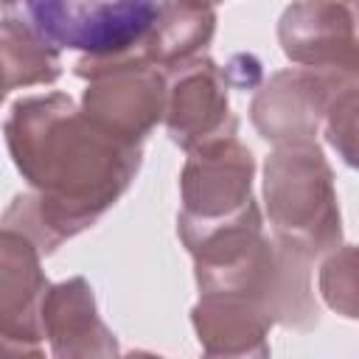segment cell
Listing matches in <instances>:
<instances>
[{
	"instance_id": "8fae6325",
	"label": "cell",
	"mask_w": 359,
	"mask_h": 359,
	"mask_svg": "<svg viewBox=\"0 0 359 359\" xmlns=\"http://www.w3.org/2000/svg\"><path fill=\"white\" fill-rule=\"evenodd\" d=\"M42 331L50 359H121L118 339L98 317L87 278L53 283L42 303Z\"/></svg>"
},
{
	"instance_id": "e0dca14e",
	"label": "cell",
	"mask_w": 359,
	"mask_h": 359,
	"mask_svg": "<svg viewBox=\"0 0 359 359\" xmlns=\"http://www.w3.org/2000/svg\"><path fill=\"white\" fill-rule=\"evenodd\" d=\"M3 359H45L42 345H25V348H3Z\"/></svg>"
},
{
	"instance_id": "4fadbf2b",
	"label": "cell",
	"mask_w": 359,
	"mask_h": 359,
	"mask_svg": "<svg viewBox=\"0 0 359 359\" xmlns=\"http://www.w3.org/2000/svg\"><path fill=\"white\" fill-rule=\"evenodd\" d=\"M0 59H3V90H20L34 84H53L62 76L59 48L45 39L14 3L3 6L0 20Z\"/></svg>"
},
{
	"instance_id": "5bb4252c",
	"label": "cell",
	"mask_w": 359,
	"mask_h": 359,
	"mask_svg": "<svg viewBox=\"0 0 359 359\" xmlns=\"http://www.w3.org/2000/svg\"><path fill=\"white\" fill-rule=\"evenodd\" d=\"M317 286L331 311L359 320V244L331 250L320 264Z\"/></svg>"
},
{
	"instance_id": "8992f818",
	"label": "cell",
	"mask_w": 359,
	"mask_h": 359,
	"mask_svg": "<svg viewBox=\"0 0 359 359\" xmlns=\"http://www.w3.org/2000/svg\"><path fill=\"white\" fill-rule=\"evenodd\" d=\"M252 174L255 157L236 137L188 154L180 174L182 210L177 216V233L185 250L202 236L258 208L252 196Z\"/></svg>"
},
{
	"instance_id": "30bf717a",
	"label": "cell",
	"mask_w": 359,
	"mask_h": 359,
	"mask_svg": "<svg viewBox=\"0 0 359 359\" xmlns=\"http://www.w3.org/2000/svg\"><path fill=\"white\" fill-rule=\"evenodd\" d=\"M42 252L20 233L0 236V337L6 348L42 345V303L50 289Z\"/></svg>"
},
{
	"instance_id": "6da1fadb",
	"label": "cell",
	"mask_w": 359,
	"mask_h": 359,
	"mask_svg": "<svg viewBox=\"0 0 359 359\" xmlns=\"http://www.w3.org/2000/svg\"><path fill=\"white\" fill-rule=\"evenodd\" d=\"M8 154L31 185L3 213V230L25 236L42 255L93 227L132 185L140 146L95 126L65 93L25 95L3 123Z\"/></svg>"
},
{
	"instance_id": "5b68a950",
	"label": "cell",
	"mask_w": 359,
	"mask_h": 359,
	"mask_svg": "<svg viewBox=\"0 0 359 359\" xmlns=\"http://www.w3.org/2000/svg\"><path fill=\"white\" fill-rule=\"evenodd\" d=\"M17 11L56 48H73L93 59L140 53L163 3L151 0H115V3H79V0H36L14 3Z\"/></svg>"
},
{
	"instance_id": "9a60e30c",
	"label": "cell",
	"mask_w": 359,
	"mask_h": 359,
	"mask_svg": "<svg viewBox=\"0 0 359 359\" xmlns=\"http://www.w3.org/2000/svg\"><path fill=\"white\" fill-rule=\"evenodd\" d=\"M323 135L328 146L342 157V163L359 171V87L337 95L325 115Z\"/></svg>"
},
{
	"instance_id": "52a82bcc",
	"label": "cell",
	"mask_w": 359,
	"mask_h": 359,
	"mask_svg": "<svg viewBox=\"0 0 359 359\" xmlns=\"http://www.w3.org/2000/svg\"><path fill=\"white\" fill-rule=\"evenodd\" d=\"M359 87V81L311 70V67H286L272 73L261 90L252 95L250 118L258 135L275 146L292 143H317V132L325 123V115L339 93Z\"/></svg>"
},
{
	"instance_id": "7c38bea8",
	"label": "cell",
	"mask_w": 359,
	"mask_h": 359,
	"mask_svg": "<svg viewBox=\"0 0 359 359\" xmlns=\"http://www.w3.org/2000/svg\"><path fill=\"white\" fill-rule=\"evenodd\" d=\"M216 34V8L199 3H163L143 45V59L165 76L202 56Z\"/></svg>"
},
{
	"instance_id": "9c48e42d",
	"label": "cell",
	"mask_w": 359,
	"mask_h": 359,
	"mask_svg": "<svg viewBox=\"0 0 359 359\" xmlns=\"http://www.w3.org/2000/svg\"><path fill=\"white\" fill-rule=\"evenodd\" d=\"M165 129L188 154L236 137L238 121L230 112L227 79L213 59L199 56L168 73Z\"/></svg>"
},
{
	"instance_id": "277c9868",
	"label": "cell",
	"mask_w": 359,
	"mask_h": 359,
	"mask_svg": "<svg viewBox=\"0 0 359 359\" xmlns=\"http://www.w3.org/2000/svg\"><path fill=\"white\" fill-rule=\"evenodd\" d=\"M79 79H87L81 95L84 115L107 135L140 146L151 129L165 121L168 76L149 65L143 53H123L109 59L81 56L73 65Z\"/></svg>"
},
{
	"instance_id": "ba28073f",
	"label": "cell",
	"mask_w": 359,
	"mask_h": 359,
	"mask_svg": "<svg viewBox=\"0 0 359 359\" xmlns=\"http://www.w3.org/2000/svg\"><path fill=\"white\" fill-rule=\"evenodd\" d=\"M278 39L297 67L359 81V3H292L280 14Z\"/></svg>"
},
{
	"instance_id": "ac0fdd59",
	"label": "cell",
	"mask_w": 359,
	"mask_h": 359,
	"mask_svg": "<svg viewBox=\"0 0 359 359\" xmlns=\"http://www.w3.org/2000/svg\"><path fill=\"white\" fill-rule=\"evenodd\" d=\"M121 359H165V356H157V353H149V351H132V353H126Z\"/></svg>"
},
{
	"instance_id": "7a4b0ae2",
	"label": "cell",
	"mask_w": 359,
	"mask_h": 359,
	"mask_svg": "<svg viewBox=\"0 0 359 359\" xmlns=\"http://www.w3.org/2000/svg\"><path fill=\"white\" fill-rule=\"evenodd\" d=\"M199 294L238 297L255 306L269 325L309 331L320 323L311 292V261L264 236V216H247L202 236L188 247Z\"/></svg>"
},
{
	"instance_id": "2e32d148",
	"label": "cell",
	"mask_w": 359,
	"mask_h": 359,
	"mask_svg": "<svg viewBox=\"0 0 359 359\" xmlns=\"http://www.w3.org/2000/svg\"><path fill=\"white\" fill-rule=\"evenodd\" d=\"M224 79H227V84L241 87V90L255 87L261 81V62L250 53H236L224 67Z\"/></svg>"
},
{
	"instance_id": "3957f363",
	"label": "cell",
	"mask_w": 359,
	"mask_h": 359,
	"mask_svg": "<svg viewBox=\"0 0 359 359\" xmlns=\"http://www.w3.org/2000/svg\"><path fill=\"white\" fill-rule=\"evenodd\" d=\"M264 202L272 236L314 261L342 241L334 171L317 143L275 146L264 165Z\"/></svg>"
}]
</instances>
